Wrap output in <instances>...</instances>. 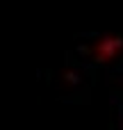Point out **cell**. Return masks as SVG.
Wrapping results in <instances>:
<instances>
[{
	"instance_id": "6da1fadb",
	"label": "cell",
	"mask_w": 123,
	"mask_h": 130,
	"mask_svg": "<svg viewBox=\"0 0 123 130\" xmlns=\"http://www.w3.org/2000/svg\"><path fill=\"white\" fill-rule=\"evenodd\" d=\"M119 46L123 48V39H119V37H105V39H100L94 46V59L98 64L100 62H110L119 53Z\"/></svg>"
}]
</instances>
